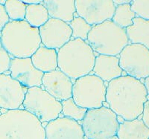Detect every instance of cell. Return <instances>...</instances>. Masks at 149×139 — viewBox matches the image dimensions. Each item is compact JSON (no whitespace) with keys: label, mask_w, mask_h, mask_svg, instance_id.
Returning <instances> with one entry per match:
<instances>
[{"label":"cell","mask_w":149,"mask_h":139,"mask_svg":"<svg viewBox=\"0 0 149 139\" xmlns=\"http://www.w3.org/2000/svg\"><path fill=\"white\" fill-rule=\"evenodd\" d=\"M10 22L7 12L5 10V6L0 5V33L2 32L5 26Z\"/></svg>","instance_id":"cell-28"},{"label":"cell","mask_w":149,"mask_h":139,"mask_svg":"<svg viewBox=\"0 0 149 139\" xmlns=\"http://www.w3.org/2000/svg\"><path fill=\"white\" fill-rule=\"evenodd\" d=\"M5 51L14 58H31L41 45L39 28L26 20L10 21L0 35Z\"/></svg>","instance_id":"cell-2"},{"label":"cell","mask_w":149,"mask_h":139,"mask_svg":"<svg viewBox=\"0 0 149 139\" xmlns=\"http://www.w3.org/2000/svg\"><path fill=\"white\" fill-rule=\"evenodd\" d=\"M110 139H119V138H118V137H117V136H114V137L111 138H110Z\"/></svg>","instance_id":"cell-34"},{"label":"cell","mask_w":149,"mask_h":139,"mask_svg":"<svg viewBox=\"0 0 149 139\" xmlns=\"http://www.w3.org/2000/svg\"><path fill=\"white\" fill-rule=\"evenodd\" d=\"M5 2H6V1H5V0H2V1H0V5H5Z\"/></svg>","instance_id":"cell-33"},{"label":"cell","mask_w":149,"mask_h":139,"mask_svg":"<svg viewBox=\"0 0 149 139\" xmlns=\"http://www.w3.org/2000/svg\"><path fill=\"white\" fill-rule=\"evenodd\" d=\"M95 54L86 41L71 39L58 51V68L71 80L90 75Z\"/></svg>","instance_id":"cell-3"},{"label":"cell","mask_w":149,"mask_h":139,"mask_svg":"<svg viewBox=\"0 0 149 139\" xmlns=\"http://www.w3.org/2000/svg\"><path fill=\"white\" fill-rule=\"evenodd\" d=\"M86 42L94 52L116 57L130 43L125 29L116 25L112 20L93 26Z\"/></svg>","instance_id":"cell-5"},{"label":"cell","mask_w":149,"mask_h":139,"mask_svg":"<svg viewBox=\"0 0 149 139\" xmlns=\"http://www.w3.org/2000/svg\"><path fill=\"white\" fill-rule=\"evenodd\" d=\"M61 105H62L61 113L63 114V115L76 121H82L87 112L86 109L82 108L77 105L72 98L61 101Z\"/></svg>","instance_id":"cell-23"},{"label":"cell","mask_w":149,"mask_h":139,"mask_svg":"<svg viewBox=\"0 0 149 139\" xmlns=\"http://www.w3.org/2000/svg\"><path fill=\"white\" fill-rule=\"evenodd\" d=\"M23 3L26 4V5H37V4H42V0H24L22 1Z\"/></svg>","instance_id":"cell-30"},{"label":"cell","mask_w":149,"mask_h":139,"mask_svg":"<svg viewBox=\"0 0 149 139\" xmlns=\"http://www.w3.org/2000/svg\"><path fill=\"white\" fill-rule=\"evenodd\" d=\"M46 139H85L81 124L62 116L47 123Z\"/></svg>","instance_id":"cell-15"},{"label":"cell","mask_w":149,"mask_h":139,"mask_svg":"<svg viewBox=\"0 0 149 139\" xmlns=\"http://www.w3.org/2000/svg\"><path fill=\"white\" fill-rule=\"evenodd\" d=\"M31 59L34 67L42 73H48L58 68L57 50L48 48L42 44Z\"/></svg>","instance_id":"cell-18"},{"label":"cell","mask_w":149,"mask_h":139,"mask_svg":"<svg viewBox=\"0 0 149 139\" xmlns=\"http://www.w3.org/2000/svg\"><path fill=\"white\" fill-rule=\"evenodd\" d=\"M42 86L46 92L61 102L72 97V81L58 68L44 73Z\"/></svg>","instance_id":"cell-14"},{"label":"cell","mask_w":149,"mask_h":139,"mask_svg":"<svg viewBox=\"0 0 149 139\" xmlns=\"http://www.w3.org/2000/svg\"><path fill=\"white\" fill-rule=\"evenodd\" d=\"M0 139H46L45 127L25 109L7 110L0 115Z\"/></svg>","instance_id":"cell-4"},{"label":"cell","mask_w":149,"mask_h":139,"mask_svg":"<svg viewBox=\"0 0 149 139\" xmlns=\"http://www.w3.org/2000/svg\"><path fill=\"white\" fill-rule=\"evenodd\" d=\"M11 57L8 53L5 51L0 39V75L5 74L9 71Z\"/></svg>","instance_id":"cell-27"},{"label":"cell","mask_w":149,"mask_h":139,"mask_svg":"<svg viewBox=\"0 0 149 139\" xmlns=\"http://www.w3.org/2000/svg\"><path fill=\"white\" fill-rule=\"evenodd\" d=\"M93 75L99 77L104 82H110L123 75V70L119 66V58L116 56L98 54L95 61Z\"/></svg>","instance_id":"cell-16"},{"label":"cell","mask_w":149,"mask_h":139,"mask_svg":"<svg viewBox=\"0 0 149 139\" xmlns=\"http://www.w3.org/2000/svg\"><path fill=\"white\" fill-rule=\"evenodd\" d=\"M147 100V92L143 83L128 75H122L111 80L107 86L105 102L124 120L139 118Z\"/></svg>","instance_id":"cell-1"},{"label":"cell","mask_w":149,"mask_h":139,"mask_svg":"<svg viewBox=\"0 0 149 139\" xmlns=\"http://www.w3.org/2000/svg\"><path fill=\"white\" fill-rule=\"evenodd\" d=\"M119 66L126 75L143 81L149 76V49L129 43L119 54Z\"/></svg>","instance_id":"cell-9"},{"label":"cell","mask_w":149,"mask_h":139,"mask_svg":"<svg viewBox=\"0 0 149 139\" xmlns=\"http://www.w3.org/2000/svg\"><path fill=\"white\" fill-rule=\"evenodd\" d=\"M72 29V39H81L86 41L89 33L93 26H90L83 18L80 17H74V19L69 23Z\"/></svg>","instance_id":"cell-25"},{"label":"cell","mask_w":149,"mask_h":139,"mask_svg":"<svg viewBox=\"0 0 149 139\" xmlns=\"http://www.w3.org/2000/svg\"><path fill=\"white\" fill-rule=\"evenodd\" d=\"M42 5L47 9L50 18L70 23L76 13L74 0H44Z\"/></svg>","instance_id":"cell-17"},{"label":"cell","mask_w":149,"mask_h":139,"mask_svg":"<svg viewBox=\"0 0 149 139\" xmlns=\"http://www.w3.org/2000/svg\"><path fill=\"white\" fill-rule=\"evenodd\" d=\"M113 3L115 4L116 6H118V5H125V4L131 3V1L130 0H115V1H113Z\"/></svg>","instance_id":"cell-32"},{"label":"cell","mask_w":149,"mask_h":139,"mask_svg":"<svg viewBox=\"0 0 149 139\" xmlns=\"http://www.w3.org/2000/svg\"><path fill=\"white\" fill-rule=\"evenodd\" d=\"M125 30L130 43L142 45L149 49V20L136 17L133 25Z\"/></svg>","instance_id":"cell-20"},{"label":"cell","mask_w":149,"mask_h":139,"mask_svg":"<svg viewBox=\"0 0 149 139\" xmlns=\"http://www.w3.org/2000/svg\"><path fill=\"white\" fill-rule=\"evenodd\" d=\"M116 136L119 139H149V129L141 118L123 120Z\"/></svg>","instance_id":"cell-19"},{"label":"cell","mask_w":149,"mask_h":139,"mask_svg":"<svg viewBox=\"0 0 149 139\" xmlns=\"http://www.w3.org/2000/svg\"><path fill=\"white\" fill-rule=\"evenodd\" d=\"M111 0H79L75 1V8L78 17H81L90 26H96L107 20H111L116 10Z\"/></svg>","instance_id":"cell-10"},{"label":"cell","mask_w":149,"mask_h":139,"mask_svg":"<svg viewBox=\"0 0 149 139\" xmlns=\"http://www.w3.org/2000/svg\"><path fill=\"white\" fill-rule=\"evenodd\" d=\"M107 86L100 78L94 75H88L74 80L72 97L74 103L86 109L103 106L106 101Z\"/></svg>","instance_id":"cell-7"},{"label":"cell","mask_w":149,"mask_h":139,"mask_svg":"<svg viewBox=\"0 0 149 139\" xmlns=\"http://www.w3.org/2000/svg\"><path fill=\"white\" fill-rule=\"evenodd\" d=\"M4 6L10 21L25 20L27 5L22 1L8 0Z\"/></svg>","instance_id":"cell-24"},{"label":"cell","mask_w":149,"mask_h":139,"mask_svg":"<svg viewBox=\"0 0 149 139\" xmlns=\"http://www.w3.org/2000/svg\"><path fill=\"white\" fill-rule=\"evenodd\" d=\"M27 88L6 74L0 75V108L19 109L22 105Z\"/></svg>","instance_id":"cell-12"},{"label":"cell","mask_w":149,"mask_h":139,"mask_svg":"<svg viewBox=\"0 0 149 139\" xmlns=\"http://www.w3.org/2000/svg\"><path fill=\"white\" fill-rule=\"evenodd\" d=\"M2 114V109L0 108V115H1Z\"/></svg>","instance_id":"cell-35"},{"label":"cell","mask_w":149,"mask_h":139,"mask_svg":"<svg viewBox=\"0 0 149 139\" xmlns=\"http://www.w3.org/2000/svg\"><path fill=\"white\" fill-rule=\"evenodd\" d=\"M22 106L41 123H49L58 118L62 112L61 102L49 95L42 87L28 89Z\"/></svg>","instance_id":"cell-8"},{"label":"cell","mask_w":149,"mask_h":139,"mask_svg":"<svg viewBox=\"0 0 149 139\" xmlns=\"http://www.w3.org/2000/svg\"><path fill=\"white\" fill-rule=\"evenodd\" d=\"M41 44L52 49H60L72 38L70 25L59 19L49 18L46 23L39 28Z\"/></svg>","instance_id":"cell-11"},{"label":"cell","mask_w":149,"mask_h":139,"mask_svg":"<svg viewBox=\"0 0 149 139\" xmlns=\"http://www.w3.org/2000/svg\"><path fill=\"white\" fill-rule=\"evenodd\" d=\"M118 116L109 107L87 109L81 127L87 139H110L116 136L119 127Z\"/></svg>","instance_id":"cell-6"},{"label":"cell","mask_w":149,"mask_h":139,"mask_svg":"<svg viewBox=\"0 0 149 139\" xmlns=\"http://www.w3.org/2000/svg\"><path fill=\"white\" fill-rule=\"evenodd\" d=\"M49 18L47 9L42 3L27 5L25 20L34 28H39L49 20Z\"/></svg>","instance_id":"cell-21"},{"label":"cell","mask_w":149,"mask_h":139,"mask_svg":"<svg viewBox=\"0 0 149 139\" xmlns=\"http://www.w3.org/2000/svg\"><path fill=\"white\" fill-rule=\"evenodd\" d=\"M141 119L146 124V127L149 129V98L144 104V108H143V112H142Z\"/></svg>","instance_id":"cell-29"},{"label":"cell","mask_w":149,"mask_h":139,"mask_svg":"<svg viewBox=\"0 0 149 139\" xmlns=\"http://www.w3.org/2000/svg\"><path fill=\"white\" fill-rule=\"evenodd\" d=\"M130 6L136 17L149 20V0L131 1Z\"/></svg>","instance_id":"cell-26"},{"label":"cell","mask_w":149,"mask_h":139,"mask_svg":"<svg viewBox=\"0 0 149 139\" xmlns=\"http://www.w3.org/2000/svg\"><path fill=\"white\" fill-rule=\"evenodd\" d=\"M9 71L11 77L26 88L42 86L44 73L34 67L31 58H11Z\"/></svg>","instance_id":"cell-13"},{"label":"cell","mask_w":149,"mask_h":139,"mask_svg":"<svg viewBox=\"0 0 149 139\" xmlns=\"http://www.w3.org/2000/svg\"><path fill=\"white\" fill-rule=\"evenodd\" d=\"M143 84L145 86V88L146 89V92H147V95H148V99L149 98V76L147 77L146 79L143 80L142 81Z\"/></svg>","instance_id":"cell-31"},{"label":"cell","mask_w":149,"mask_h":139,"mask_svg":"<svg viewBox=\"0 0 149 139\" xmlns=\"http://www.w3.org/2000/svg\"><path fill=\"white\" fill-rule=\"evenodd\" d=\"M136 17L131 10L130 3L118 5L116 7L113 17L111 20L119 27L126 29L133 25V19Z\"/></svg>","instance_id":"cell-22"}]
</instances>
